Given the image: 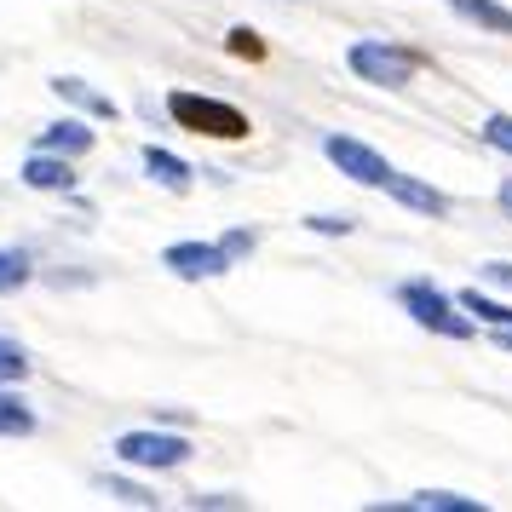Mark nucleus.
Listing matches in <instances>:
<instances>
[{"instance_id":"obj_1","label":"nucleus","mask_w":512,"mask_h":512,"mask_svg":"<svg viewBox=\"0 0 512 512\" xmlns=\"http://www.w3.org/2000/svg\"><path fill=\"white\" fill-rule=\"evenodd\" d=\"M167 116L185 133H202V139H248V116L236 104H219V98H202V93H173Z\"/></svg>"},{"instance_id":"obj_2","label":"nucleus","mask_w":512,"mask_h":512,"mask_svg":"<svg viewBox=\"0 0 512 512\" xmlns=\"http://www.w3.org/2000/svg\"><path fill=\"white\" fill-rule=\"evenodd\" d=\"M397 300H403V311H409L420 328H432V334H443V340H466V334H472L466 305L449 300V294L432 288V282H403V288H397Z\"/></svg>"},{"instance_id":"obj_3","label":"nucleus","mask_w":512,"mask_h":512,"mask_svg":"<svg viewBox=\"0 0 512 512\" xmlns=\"http://www.w3.org/2000/svg\"><path fill=\"white\" fill-rule=\"evenodd\" d=\"M346 64L357 81H374V87H409L415 81V52L409 47H392V41H357L346 52Z\"/></svg>"},{"instance_id":"obj_4","label":"nucleus","mask_w":512,"mask_h":512,"mask_svg":"<svg viewBox=\"0 0 512 512\" xmlns=\"http://www.w3.org/2000/svg\"><path fill=\"white\" fill-rule=\"evenodd\" d=\"M116 461L139 466V472H173V466L190 461V438H179V432H121Z\"/></svg>"},{"instance_id":"obj_5","label":"nucleus","mask_w":512,"mask_h":512,"mask_svg":"<svg viewBox=\"0 0 512 512\" xmlns=\"http://www.w3.org/2000/svg\"><path fill=\"white\" fill-rule=\"evenodd\" d=\"M323 156L340 167L346 179H357V185H369V190H386V179L397 173V167L380 156V150H369L363 139H346V133H328V139H323Z\"/></svg>"},{"instance_id":"obj_6","label":"nucleus","mask_w":512,"mask_h":512,"mask_svg":"<svg viewBox=\"0 0 512 512\" xmlns=\"http://www.w3.org/2000/svg\"><path fill=\"white\" fill-rule=\"evenodd\" d=\"M162 265L185 282H213V277H225L236 259L225 254V242H173L162 254Z\"/></svg>"},{"instance_id":"obj_7","label":"nucleus","mask_w":512,"mask_h":512,"mask_svg":"<svg viewBox=\"0 0 512 512\" xmlns=\"http://www.w3.org/2000/svg\"><path fill=\"white\" fill-rule=\"evenodd\" d=\"M386 196H397L403 208L426 213V219H443V213H449V196L432 190V185H420V179H409V173H392V179H386Z\"/></svg>"},{"instance_id":"obj_8","label":"nucleus","mask_w":512,"mask_h":512,"mask_svg":"<svg viewBox=\"0 0 512 512\" xmlns=\"http://www.w3.org/2000/svg\"><path fill=\"white\" fill-rule=\"evenodd\" d=\"M75 156H52V150H35L24 162V185L29 190H75V173H70Z\"/></svg>"},{"instance_id":"obj_9","label":"nucleus","mask_w":512,"mask_h":512,"mask_svg":"<svg viewBox=\"0 0 512 512\" xmlns=\"http://www.w3.org/2000/svg\"><path fill=\"white\" fill-rule=\"evenodd\" d=\"M52 93L64 98V104H75V110H87V116H98V121H116V98L98 93V87H87L81 75H58Z\"/></svg>"},{"instance_id":"obj_10","label":"nucleus","mask_w":512,"mask_h":512,"mask_svg":"<svg viewBox=\"0 0 512 512\" xmlns=\"http://www.w3.org/2000/svg\"><path fill=\"white\" fill-rule=\"evenodd\" d=\"M374 512H484V501L455 495V489H420L409 501H392V507H374Z\"/></svg>"},{"instance_id":"obj_11","label":"nucleus","mask_w":512,"mask_h":512,"mask_svg":"<svg viewBox=\"0 0 512 512\" xmlns=\"http://www.w3.org/2000/svg\"><path fill=\"white\" fill-rule=\"evenodd\" d=\"M35 150H52V156H87V150H93V127L75 121V116H64V121H52L47 133H41Z\"/></svg>"},{"instance_id":"obj_12","label":"nucleus","mask_w":512,"mask_h":512,"mask_svg":"<svg viewBox=\"0 0 512 512\" xmlns=\"http://www.w3.org/2000/svg\"><path fill=\"white\" fill-rule=\"evenodd\" d=\"M144 173H150L162 190H173V196H185V190H190V162H179V156L162 150V144H150V150H144Z\"/></svg>"},{"instance_id":"obj_13","label":"nucleus","mask_w":512,"mask_h":512,"mask_svg":"<svg viewBox=\"0 0 512 512\" xmlns=\"http://www.w3.org/2000/svg\"><path fill=\"white\" fill-rule=\"evenodd\" d=\"M455 12H461L466 24H478V29H495V35H512V12L501 6V0H449Z\"/></svg>"},{"instance_id":"obj_14","label":"nucleus","mask_w":512,"mask_h":512,"mask_svg":"<svg viewBox=\"0 0 512 512\" xmlns=\"http://www.w3.org/2000/svg\"><path fill=\"white\" fill-rule=\"evenodd\" d=\"M29 432H35L29 403L18 392H6V386H0V438H29Z\"/></svg>"},{"instance_id":"obj_15","label":"nucleus","mask_w":512,"mask_h":512,"mask_svg":"<svg viewBox=\"0 0 512 512\" xmlns=\"http://www.w3.org/2000/svg\"><path fill=\"white\" fill-rule=\"evenodd\" d=\"M29 277H35V265L24 248H0V294H18Z\"/></svg>"},{"instance_id":"obj_16","label":"nucleus","mask_w":512,"mask_h":512,"mask_svg":"<svg viewBox=\"0 0 512 512\" xmlns=\"http://www.w3.org/2000/svg\"><path fill=\"white\" fill-rule=\"evenodd\" d=\"M461 305L472 311V317H478V323H495V328H507V323H512V311H507V305H501V300H489V294H478V288H466Z\"/></svg>"},{"instance_id":"obj_17","label":"nucleus","mask_w":512,"mask_h":512,"mask_svg":"<svg viewBox=\"0 0 512 512\" xmlns=\"http://www.w3.org/2000/svg\"><path fill=\"white\" fill-rule=\"evenodd\" d=\"M24 374H29V351L18 346V340H6V334H0V386H18Z\"/></svg>"},{"instance_id":"obj_18","label":"nucleus","mask_w":512,"mask_h":512,"mask_svg":"<svg viewBox=\"0 0 512 512\" xmlns=\"http://www.w3.org/2000/svg\"><path fill=\"white\" fill-rule=\"evenodd\" d=\"M104 495H116L127 507H156V501H162V495H150L144 484H127V478H104Z\"/></svg>"},{"instance_id":"obj_19","label":"nucleus","mask_w":512,"mask_h":512,"mask_svg":"<svg viewBox=\"0 0 512 512\" xmlns=\"http://www.w3.org/2000/svg\"><path fill=\"white\" fill-rule=\"evenodd\" d=\"M225 47H231V58H248V64L265 58V41H259L254 29H231V35H225Z\"/></svg>"},{"instance_id":"obj_20","label":"nucleus","mask_w":512,"mask_h":512,"mask_svg":"<svg viewBox=\"0 0 512 512\" xmlns=\"http://www.w3.org/2000/svg\"><path fill=\"white\" fill-rule=\"evenodd\" d=\"M484 144H495L501 156H512V116H489L484 121Z\"/></svg>"},{"instance_id":"obj_21","label":"nucleus","mask_w":512,"mask_h":512,"mask_svg":"<svg viewBox=\"0 0 512 512\" xmlns=\"http://www.w3.org/2000/svg\"><path fill=\"white\" fill-rule=\"evenodd\" d=\"M305 225H311V231H323V236H351V225H357V219H346V213H311Z\"/></svg>"},{"instance_id":"obj_22","label":"nucleus","mask_w":512,"mask_h":512,"mask_svg":"<svg viewBox=\"0 0 512 512\" xmlns=\"http://www.w3.org/2000/svg\"><path fill=\"white\" fill-rule=\"evenodd\" d=\"M254 242H259L254 231H231V236H225V254H231V259H248V254H254Z\"/></svg>"},{"instance_id":"obj_23","label":"nucleus","mask_w":512,"mask_h":512,"mask_svg":"<svg viewBox=\"0 0 512 512\" xmlns=\"http://www.w3.org/2000/svg\"><path fill=\"white\" fill-rule=\"evenodd\" d=\"M484 271V282H501V288H512V265L507 259H489V265H478Z\"/></svg>"},{"instance_id":"obj_24","label":"nucleus","mask_w":512,"mask_h":512,"mask_svg":"<svg viewBox=\"0 0 512 512\" xmlns=\"http://www.w3.org/2000/svg\"><path fill=\"white\" fill-rule=\"evenodd\" d=\"M190 507H242V495H190Z\"/></svg>"},{"instance_id":"obj_25","label":"nucleus","mask_w":512,"mask_h":512,"mask_svg":"<svg viewBox=\"0 0 512 512\" xmlns=\"http://www.w3.org/2000/svg\"><path fill=\"white\" fill-rule=\"evenodd\" d=\"M495 196H501V208L512 213V179H501V190H495Z\"/></svg>"},{"instance_id":"obj_26","label":"nucleus","mask_w":512,"mask_h":512,"mask_svg":"<svg viewBox=\"0 0 512 512\" xmlns=\"http://www.w3.org/2000/svg\"><path fill=\"white\" fill-rule=\"evenodd\" d=\"M495 340H501V351H512V323H507V328H495Z\"/></svg>"}]
</instances>
